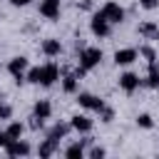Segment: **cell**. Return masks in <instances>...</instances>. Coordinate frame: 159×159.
Instances as JSON below:
<instances>
[{"mask_svg":"<svg viewBox=\"0 0 159 159\" xmlns=\"http://www.w3.org/2000/svg\"><path fill=\"white\" fill-rule=\"evenodd\" d=\"M10 117H12V107L2 102V104H0V119H10Z\"/></svg>","mask_w":159,"mask_h":159,"instance_id":"24","label":"cell"},{"mask_svg":"<svg viewBox=\"0 0 159 159\" xmlns=\"http://www.w3.org/2000/svg\"><path fill=\"white\" fill-rule=\"evenodd\" d=\"M25 80L32 82V84H40V80H42V67H32V70L25 75Z\"/></svg>","mask_w":159,"mask_h":159,"instance_id":"21","label":"cell"},{"mask_svg":"<svg viewBox=\"0 0 159 159\" xmlns=\"http://www.w3.org/2000/svg\"><path fill=\"white\" fill-rule=\"evenodd\" d=\"M60 65H55V62H47V65H42V80H40V84H45V87H50L55 80H60Z\"/></svg>","mask_w":159,"mask_h":159,"instance_id":"3","label":"cell"},{"mask_svg":"<svg viewBox=\"0 0 159 159\" xmlns=\"http://www.w3.org/2000/svg\"><path fill=\"white\" fill-rule=\"evenodd\" d=\"M139 84H142V80H139V75H134V72H124V75L119 77V87H122L124 92H134Z\"/></svg>","mask_w":159,"mask_h":159,"instance_id":"8","label":"cell"},{"mask_svg":"<svg viewBox=\"0 0 159 159\" xmlns=\"http://www.w3.org/2000/svg\"><path fill=\"white\" fill-rule=\"evenodd\" d=\"M50 114H52V104H50L47 99H40V102L35 104V117H40V119H50Z\"/></svg>","mask_w":159,"mask_h":159,"instance_id":"13","label":"cell"},{"mask_svg":"<svg viewBox=\"0 0 159 159\" xmlns=\"http://www.w3.org/2000/svg\"><path fill=\"white\" fill-rule=\"evenodd\" d=\"M10 142H12V137H10L7 132H0V147H7Z\"/></svg>","mask_w":159,"mask_h":159,"instance_id":"27","label":"cell"},{"mask_svg":"<svg viewBox=\"0 0 159 159\" xmlns=\"http://www.w3.org/2000/svg\"><path fill=\"white\" fill-rule=\"evenodd\" d=\"M144 84H147V87H154V89L159 87V70H157L154 62L149 65V75H147V82H144Z\"/></svg>","mask_w":159,"mask_h":159,"instance_id":"17","label":"cell"},{"mask_svg":"<svg viewBox=\"0 0 159 159\" xmlns=\"http://www.w3.org/2000/svg\"><path fill=\"white\" fill-rule=\"evenodd\" d=\"M55 144H57V142L47 137V139H45V142H42L40 147H37V154H40V157H50V154L55 152Z\"/></svg>","mask_w":159,"mask_h":159,"instance_id":"19","label":"cell"},{"mask_svg":"<svg viewBox=\"0 0 159 159\" xmlns=\"http://www.w3.org/2000/svg\"><path fill=\"white\" fill-rule=\"evenodd\" d=\"M137 124H139V127H144V129H152V124H154V122H152V117H149V114H139V117H137Z\"/></svg>","mask_w":159,"mask_h":159,"instance_id":"22","label":"cell"},{"mask_svg":"<svg viewBox=\"0 0 159 159\" xmlns=\"http://www.w3.org/2000/svg\"><path fill=\"white\" fill-rule=\"evenodd\" d=\"M99 114H102V122H112V119H114V112H112L109 107H102Z\"/></svg>","mask_w":159,"mask_h":159,"instance_id":"25","label":"cell"},{"mask_svg":"<svg viewBox=\"0 0 159 159\" xmlns=\"http://www.w3.org/2000/svg\"><path fill=\"white\" fill-rule=\"evenodd\" d=\"M5 132H7L12 139H20V137H22V132H25V124H20V122H10V127H7Z\"/></svg>","mask_w":159,"mask_h":159,"instance_id":"20","label":"cell"},{"mask_svg":"<svg viewBox=\"0 0 159 159\" xmlns=\"http://www.w3.org/2000/svg\"><path fill=\"white\" fill-rule=\"evenodd\" d=\"M137 57H139V52H137L134 47H122V50L114 52V62H117V65H132Z\"/></svg>","mask_w":159,"mask_h":159,"instance_id":"7","label":"cell"},{"mask_svg":"<svg viewBox=\"0 0 159 159\" xmlns=\"http://www.w3.org/2000/svg\"><path fill=\"white\" fill-rule=\"evenodd\" d=\"M89 157H104V149H102V147H94V149L89 152Z\"/></svg>","mask_w":159,"mask_h":159,"instance_id":"29","label":"cell"},{"mask_svg":"<svg viewBox=\"0 0 159 159\" xmlns=\"http://www.w3.org/2000/svg\"><path fill=\"white\" fill-rule=\"evenodd\" d=\"M10 2H12V5H17V7H20V5H27V2H32V0H10Z\"/></svg>","mask_w":159,"mask_h":159,"instance_id":"30","label":"cell"},{"mask_svg":"<svg viewBox=\"0 0 159 159\" xmlns=\"http://www.w3.org/2000/svg\"><path fill=\"white\" fill-rule=\"evenodd\" d=\"M89 144V139H82V142H77V144H72V147H67L65 149V154L67 157H82L84 154V147Z\"/></svg>","mask_w":159,"mask_h":159,"instance_id":"15","label":"cell"},{"mask_svg":"<svg viewBox=\"0 0 159 159\" xmlns=\"http://www.w3.org/2000/svg\"><path fill=\"white\" fill-rule=\"evenodd\" d=\"M77 102H80V107H84V109H94V112H99V109L104 107V102H102L99 97L89 94V92H80V94H77Z\"/></svg>","mask_w":159,"mask_h":159,"instance_id":"4","label":"cell"},{"mask_svg":"<svg viewBox=\"0 0 159 159\" xmlns=\"http://www.w3.org/2000/svg\"><path fill=\"white\" fill-rule=\"evenodd\" d=\"M139 5L144 10H154V7H159V0H139Z\"/></svg>","mask_w":159,"mask_h":159,"instance_id":"26","label":"cell"},{"mask_svg":"<svg viewBox=\"0 0 159 159\" xmlns=\"http://www.w3.org/2000/svg\"><path fill=\"white\" fill-rule=\"evenodd\" d=\"M139 35H144V37H154V35H159L157 22H142V25H139Z\"/></svg>","mask_w":159,"mask_h":159,"instance_id":"18","label":"cell"},{"mask_svg":"<svg viewBox=\"0 0 159 159\" xmlns=\"http://www.w3.org/2000/svg\"><path fill=\"white\" fill-rule=\"evenodd\" d=\"M102 62V50L99 47H82L80 50V65L84 70H92Z\"/></svg>","mask_w":159,"mask_h":159,"instance_id":"1","label":"cell"},{"mask_svg":"<svg viewBox=\"0 0 159 159\" xmlns=\"http://www.w3.org/2000/svg\"><path fill=\"white\" fill-rule=\"evenodd\" d=\"M77 7L80 10H92L94 5H92V0H82V2H77Z\"/></svg>","mask_w":159,"mask_h":159,"instance_id":"28","label":"cell"},{"mask_svg":"<svg viewBox=\"0 0 159 159\" xmlns=\"http://www.w3.org/2000/svg\"><path fill=\"white\" fill-rule=\"evenodd\" d=\"M99 12H102L109 22H122V20H124V10H122V5H117V2H112V0L104 2Z\"/></svg>","mask_w":159,"mask_h":159,"instance_id":"2","label":"cell"},{"mask_svg":"<svg viewBox=\"0 0 159 159\" xmlns=\"http://www.w3.org/2000/svg\"><path fill=\"white\" fill-rule=\"evenodd\" d=\"M25 70H27V57H12V60L7 62V72H10L12 77L25 75Z\"/></svg>","mask_w":159,"mask_h":159,"instance_id":"10","label":"cell"},{"mask_svg":"<svg viewBox=\"0 0 159 159\" xmlns=\"http://www.w3.org/2000/svg\"><path fill=\"white\" fill-rule=\"evenodd\" d=\"M60 52H62V45H60V40L50 37V40H45V42H42V55H47V57H57Z\"/></svg>","mask_w":159,"mask_h":159,"instance_id":"11","label":"cell"},{"mask_svg":"<svg viewBox=\"0 0 159 159\" xmlns=\"http://www.w3.org/2000/svg\"><path fill=\"white\" fill-rule=\"evenodd\" d=\"M77 75H65L62 77V89L67 92V94H72V92H77Z\"/></svg>","mask_w":159,"mask_h":159,"instance_id":"14","label":"cell"},{"mask_svg":"<svg viewBox=\"0 0 159 159\" xmlns=\"http://www.w3.org/2000/svg\"><path fill=\"white\" fill-rule=\"evenodd\" d=\"M40 15L47 17V20L60 17V0H42L40 2Z\"/></svg>","mask_w":159,"mask_h":159,"instance_id":"5","label":"cell"},{"mask_svg":"<svg viewBox=\"0 0 159 159\" xmlns=\"http://www.w3.org/2000/svg\"><path fill=\"white\" fill-rule=\"evenodd\" d=\"M5 152H7V157H25V154H30V147H27V142L12 139V142L5 147Z\"/></svg>","mask_w":159,"mask_h":159,"instance_id":"9","label":"cell"},{"mask_svg":"<svg viewBox=\"0 0 159 159\" xmlns=\"http://www.w3.org/2000/svg\"><path fill=\"white\" fill-rule=\"evenodd\" d=\"M70 127H72V124H55V127L50 129V134H47V137L57 142V139H62V137H65V134L70 132Z\"/></svg>","mask_w":159,"mask_h":159,"instance_id":"16","label":"cell"},{"mask_svg":"<svg viewBox=\"0 0 159 159\" xmlns=\"http://www.w3.org/2000/svg\"><path fill=\"white\" fill-rule=\"evenodd\" d=\"M92 32L99 35V37H107V35H109V20H107L102 12H97V15L92 17Z\"/></svg>","mask_w":159,"mask_h":159,"instance_id":"6","label":"cell"},{"mask_svg":"<svg viewBox=\"0 0 159 159\" xmlns=\"http://www.w3.org/2000/svg\"><path fill=\"white\" fill-rule=\"evenodd\" d=\"M70 124H72V129H77V132H89V129H92V119L84 117V114H75Z\"/></svg>","mask_w":159,"mask_h":159,"instance_id":"12","label":"cell"},{"mask_svg":"<svg viewBox=\"0 0 159 159\" xmlns=\"http://www.w3.org/2000/svg\"><path fill=\"white\" fill-rule=\"evenodd\" d=\"M139 55H144V57L149 60V65H152V62H154V57H157V55H154V50H152V47H147V45H144V47H139Z\"/></svg>","mask_w":159,"mask_h":159,"instance_id":"23","label":"cell"}]
</instances>
